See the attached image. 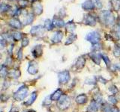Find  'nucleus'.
<instances>
[{"label": "nucleus", "mask_w": 120, "mask_h": 112, "mask_svg": "<svg viewBox=\"0 0 120 112\" xmlns=\"http://www.w3.org/2000/svg\"><path fill=\"white\" fill-rule=\"evenodd\" d=\"M100 20L103 24L107 26L112 25L114 24L115 17L113 14L110 10H103L100 14Z\"/></svg>", "instance_id": "f257e3e1"}, {"label": "nucleus", "mask_w": 120, "mask_h": 112, "mask_svg": "<svg viewBox=\"0 0 120 112\" xmlns=\"http://www.w3.org/2000/svg\"><path fill=\"white\" fill-rule=\"evenodd\" d=\"M29 89L25 85H22L14 93V99L17 101H22L28 95Z\"/></svg>", "instance_id": "f03ea898"}, {"label": "nucleus", "mask_w": 120, "mask_h": 112, "mask_svg": "<svg viewBox=\"0 0 120 112\" xmlns=\"http://www.w3.org/2000/svg\"><path fill=\"white\" fill-rule=\"evenodd\" d=\"M71 104V99L66 95H62V97L58 100L57 106L59 109L61 110H65L70 106Z\"/></svg>", "instance_id": "7ed1b4c3"}, {"label": "nucleus", "mask_w": 120, "mask_h": 112, "mask_svg": "<svg viewBox=\"0 0 120 112\" xmlns=\"http://www.w3.org/2000/svg\"><path fill=\"white\" fill-rule=\"evenodd\" d=\"M86 40H88L92 44L95 45L99 43L101 40V35L98 32H92L86 36Z\"/></svg>", "instance_id": "20e7f679"}, {"label": "nucleus", "mask_w": 120, "mask_h": 112, "mask_svg": "<svg viewBox=\"0 0 120 112\" xmlns=\"http://www.w3.org/2000/svg\"><path fill=\"white\" fill-rule=\"evenodd\" d=\"M58 77H59V84H65L70 80V73L68 70L65 71H62V72L59 73L58 74Z\"/></svg>", "instance_id": "39448f33"}, {"label": "nucleus", "mask_w": 120, "mask_h": 112, "mask_svg": "<svg viewBox=\"0 0 120 112\" xmlns=\"http://www.w3.org/2000/svg\"><path fill=\"white\" fill-rule=\"evenodd\" d=\"M84 22H85V24L88 25L93 26V25H96L97 20H96L95 17H94L93 15H92V14H87V15H86V16H85Z\"/></svg>", "instance_id": "423d86ee"}, {"label": "nucleus", "mask_w": 120, "mask_h": 112, "mask_svg": "<svg viewBox=\"0 0 120 112\" xmlns=\"http://www.w3.org/2000/svg\"><path fill=\"white\" fill-rule=\"evenodd\" d=\"M38 63L35 61L29 62V67H28V73L31 75H35L38 73Z\"/></svg>", "instance_id": "0eeeda50"}, {"label": "nucleus", "mask_w": 120, "mask_h": 112, "mask_svg": "<svg viewBox=\"0 0 120 112\" xmlns=\"http://www.w3.org/2000/svg\"><path fill=\"white\" fill-rule=\"evenodd\" d=\"M9 25H11V27H12L15 29H21L22 27L21 22L17 18L11 19V20L9 21Z\"/></svg>", "instance_id": "6e6552de"}, {"label": "nucleus", "mask_w": 120, "mask_h": 112, "mask_svg": "<svg viewBox=\"0 0 120 112\" xmlns=\"http://www.w3.org/2000/svg\"><path fill=\"white\" fill-rule=\"evenodd\" d=\"M44 28L42 25H37V26H34L32 28V29L30 30V33H31L32 35H38L44 33Z\"/></svg>", "instance_id": "1a4fd4ad"}, {"label": "nucleus", "mask_w": 120, "mask_h": 112, "mask_svg": "<svg viewBox=\"0 0 120 112\" xmlns=\"http://www.w3.org/2000/svg\"><path fill=\"white\" fill-rule=\"evenodd\" d=\"M63 37V33L61 31H57L54 33L53 36L52 37V42L53 43H58L61 42V40Z\"/></svg>", "instance_id": "9d476101"}, {"label": "nucleus", "mask_w": 120, "mask_h": 112, "mask_svg": "<svg viewBox=\"0 0 120 112\" xmlns=\"http://www.w3.org/2000/svg\"><path fill=\"white\" fill-rule=\"evenodd\" d=\"M32 9L36 15H40L43 12V7L40 2H34L32 5Z\"/></svg>", "instance_id": "9b49d317"}, {"label": "nucleus", "mask_w": 120, "mask_h": 112, "mask_svg": "<svg viewBox=\"0 0 120 112\" xmlns=\"http://www.w3.org/2000/svg\"><path fill=\"white\" fill-rule=\"evenodd\" d=\"M95 5L92 2V0H86L85 1L82 5V7L86 10H93L95 8Z\"/></svg>", "instance_id": "f8f14e48"}, {"label": "nucleus", "mask_w": 120, "mask_h": 112, "mask_svg": "<svg viewBox=\"0 0 120 112\" xmlns=\"http://www.w3.org/2000/svg\"><path fill=\"white\" fill-rule=\"evenodd\" d=\"M62 94H63V93L62 91V90H60V89L56 90V91L50 96L52 101H58L62 97Z\"/></svg>", "instance_id": "ddd939ff"}, {"label": "nucleus", "mask_w": 120, "mask_h": 112, "mask_svg": "<svg viewBox=\"0 0 120 112\" xmlns=\"http://www.w3.org/2000/svg\"><path fill=\"white\" fill-rule=\"evenodd\" d=\"M89 55L94 62L97 63V64H99L101 62V58H102V55L96 53V52H92V53H91Z\"/></svg>", "instance_id": "4468645a"}, {"label": "nucleus", "mask_w": 120, "mask_h": 112, "mask_svg": "<svg viewBox=\"0 0 120 112\" xmlns=\"http://www.w3.org/2000/svg\"><path fill=\"white\" fill-rule=\"evenodd\" d=\"M87 101H88V98L86 94H80V95L77 96L76 98V102L80 105L86 104L87 102Z\"/></svg>", "instance_id": "2eb2a0df"}, {"label": "nucleus", "mask_w": 120, "mask_h": 112, "mask_svg": "<svg viewBox=\"0 0 120 112\" xmlns=\"http://www.w3.org/2000/svg\"><path fill=\"white\" fill-rule=\"evenodd\" d=\"M85 62H86L85 58L82 57H80L77 60V61L74 64V66L76 67V69H77V70L82 69L85 65Z\"/></svg>", "instance_id": "dca6fc26"}, {"label": "nucleus", "mask_w": 120, "mask_h": 112, "mask_svg": "<svg viewBox=\"0 0 120 112\" xmlns=\"http://www.w3.org/2000/svg\"><path fill=\"white\" fill-rule=\"evenodd\" d=\"M32 53L35 58H38L42 55V48L41 46H36L32 51Z\"/></svg>", "instance_id": "f3484780"}, {"label": "nucleus", "mask_w": 120, "mask_h": 112, "mask_svg": "<svg viewBox=\"0 0 120 112\" xmlns=\"http://www.w3.org/2000/svg\"><path fill=\"white\" fill-rule=\"evenodd\" d=\"M98 109H99V103L95 102V101L92 102L88 108L89 111L90 112H97L98 111Z\"/></svg>", "instance_id": "a211bd4d"}, {"label": "nucleus", "mask_w": 120, "mask_h": 112, "mask_svg": "<svg viewBox=\"0 0 120 112\" xmlns=\"http://www.w3.org/2000/svg\"><path fill=\"white\" fill-rule=\"evenodd\" d=\"M52 22H53L54 26H56V27L59 28H62L65 25V22L63 21V20L58 17H55L53 18V20H52Z\"/></svg>", "instance_id": "6ab92c4d"}, {"label": "nucleus", "mask_w": 120, "mask_h": 112, "mask_svg": "<svg viewBox=\"0 0 120 112\" xmlns=\"http://www.w3.org/2000/svg\"><path fill=\"white\" fill-rule=\"evenodd\" d=\"M25 20H23V24L25 25H27L31 24L34 20V15L32 14H27L25 16Z\"/></svg>", "instance_id": "aec40b11"}, {"label": "nucleus", "mask_w": 120, "mask_h": 112, "mask_svg": "<svg viewBox=\"0 0 120 112\" xmlns=\"http://www.w3.org/2000/svg\"><path fill=\"white\" fill-rule=\"evenodd\" d=\"M110 2L112 9L115 11H119L120 10V0H111Z\"/></svg>", "instance_id": "412c9836"}, {"label": "nucleus", "mask_w": 120, "mask_h": 112, "mask_svg": "<svg viewBox=\"0 0 120 112\" xmlns=\"http://www.w3.org/2000/svg\"><path fill=\"white\" fill-rule=\"evenodd\" d=\"M112 33L116 39H120V26L119 25H115L113 29H112Z\"/></svg>", "instance_id": "4be33fe9"}, {"label": "nucleus", "mask_w": 120, "mask_h": 112, "mask_svg": "<svg viewBox=\"0 0 120 112\" xmlns=\"http://www.w3.org/2000/svg\"><path fill=\"white\" fill-rule=\"evenodd\" d=\"M36 98H37V93L33 92L31 94V96H30V98L29 99V100L27 101V102H26L24 104L26 105H32L34 102H35Z\"/></svg>", "instance_id": "5701e85b"}, {"label": "nucleus", "mask_w": 120, "mask_h": 112, "mask_svg": "<svg viewBox=\"0 0 120 112\" xmlns=\"http://www.w3.org/2000/svg\"><path fill=\"white\" fill-rule=\"evenodd\" d=\"M75 28H76V25L73 22H68L65 25V29L68 32H73Z\"/></svg>", "instance_id": "b1692460"}, {"label": "nucleus", "mask_w": 120, "mask_h": 112, "mask_svg": "<svg viewBox=\"0 0 120 112\" xmlns=\"http://www.w3.org/2000/svg\"><path fill=\"white\" fill-rule=\"evenodd\" d=\"M54 27L53 22H52L50 20H46L44 22V28L48 31H50Z\"/></svg>", "instance_id": "393cba45"}, {"label": "nucleus", "mask_w": 120, "mask_h": 112, "mask_svg": "<svg viewBox=\"0 0 120 112\" xmlns=\"http://www.w3.org/2000/svg\"><path fill=\"white\" fill-rule=\"evenodd\" d=\"M77 36L74 34H71V35L68 37V38L67 39L66 42H65V45H70L72 43H74L75 40H77Z\"/></svg>", "instance_id": "a878e982"}, {"label": "nucleus", "mask_w": 120, "mask_h": 112, "mask_svg": "<svg viewBox=\"0 0 120 112\" xmlns=\"http://www.w3.org/2000/svg\"><path fill=\"white\" fill-rule=\"evenodd\" d=\"M11 35H12L13 39H14L15 41L20 40L21 39L23 38V37H22V33H20V32H13L12 33H11Z\"/></svg>", "instance_id": "bb28decb"}, {"label": "nucleus", "mask_w": 120, "mask_h": 112, "mask_svg": "<svg viewBox=\"0 0 120 112\" xmlns=\"http://www.w3.org/2000/svg\"><path fill=\"white\" fill-rule=\"evenodd\" d=\"M0 74H1V76L2 78H5L7 76H8L9 72L6 66L5 65H2L1 66V70H0Z\"/></svg>", "instance_id": "cd10ccee"}, {"label": "nucleus", "mask_w": 120, "mask_h": 112, "mask_svg": "<svg viewBox=\"0 0 120 112\" xmlns=\"http://www.w3.org/2000/svg\"><path fill=\"white\" fill-rule=\"evenodd\" d=\"M8 76H10L11 78H17L20 76V72L19 70H11L9 72Z\"/></svg>", "instance_id": "c85d7f7f"}, {"label": "nucleus", "mask_w": 120, "mask_h": 112, "mask_svg": "<svg viewBox=\"0 0 120 112\" xmlns=\"http://www.w3.org/2000/svg\"><path fill=\"white\" fill-rule=\"evenodd\" d=\"M112 108L110 105H109L107 103H104V105H102V106H101V109L104 112H110V111L112 109Z\"/></svg>", "instance_id": "c756f323"}, {"label": "nucleus", "mask_w": 120, "mask_h": 112, "mask_svg": "<svg viewBox=\"0 0 120 112\" xmlns=\"http://www.w3.org/2000/svg\"><path fill=\"white\" fill-rule=\"evenodd\" d=\"M11 8V7L8 5H5V4H2L1 5V12H6V11L9 10Z\"/></svg>", "instance_id": "7c9ffc66"}, {"label": "nucleus", "mask_w": 120, "mask_h": 112, "mask_svg": "<svg viewBox=\"0 0 120 112\" xmlns=\"http://www.w3.org/2000/svg\"><path fill=\"white\" fill-rule=\"evenodd\" d=\"M2 37L4 39V40H5L7 41H11V40L13 39V37H12V35H9V34H3V35H2Z\"/></svg>", "instance_id": "2f4dec72"}, {"label": "nucleus", "mask_w": 120, "mask_h": 112, "mask_svg": "<svg viewBox=\"0 0 120 112\" xmlns=\"http://www.w3.org/2000/svg\"><path fill=\"white\" fill-rule=\"evenodd\" d=\"M113 55L116 56V57H119L120 56V46H116L114 49H113Z\"/></svg>", "instance_id": "473e14b6"}, {"label": "nucleus", "mask_w": 120, "mask_h": 112, "mask_svg": "<svg viewBox=\"0 0 120 112\" xmlns=\"http://www.w3.org/2000/svg\"><path fill=\"white\" fill-rule=\"evenodd\" d=\"M18 3H19V5H20V7H25L28 5L29 2L27 1V0H18Z\"/></svg>", "instance_id": "72a5a7b5"}, {"label": "nucleus", "mask_w": 120, "mask_h": 112, "mask_svg": "<svg viewBox=\"0 0 120 112\" xmlns=\"http://www.w3.org/2000/svg\"><path fill=\"white\" fill-rule=\"evenodd\" d=\"M92 2L97 8H101L102 7V2H101V0H92Z\"/></svg>", "instance_id": "f704fd0d"}, {"label": "nucleus", "mask_w": 120, "mask_h": 112, "mask_svg": "<svg viewBox=\"0 0 120 112\" xmlns=\"http://www.w3.org/2000/svg\"><path fill=\"white\" fill-rule=\"evenodd\" d=\"M29 43V39L27 38V37H23V38H22V47L27 46Z\"/></svg>", "instance_id": "c9c22d12"}, {"label": "nucleus", "mask_w": 120, "mask_h": 112, "mask_svg": "<svg viewBox=\"0 0 120 112\" xmlns=\"http://www.w3.org/2000/svg\"><path fill=\"white\" fill-rule=\"evenodd\" d=\"M108 100L110 101V102L112 103V105H116V103H117V100H116V99L115 98V97L113 96H110L108 97Z\"/></svg>", "instance_id": "e433bc0d"}, {"label": "nucleus", "mask_w": 120, "mask_h": 112, "mask_svg": "<svg viewBox=\"0 0 120 112\" xmlns=\"http://www.w3.org/2000/svg\"><path fill=\"white\" fill-rule=\"evenodd\" d=\"M109 91H110L112 94H115V93H116L118 92V89L116 88V86H114V85H112V86H111V87L110 88V89H109Z\"/></svg>", "instance_id": "4c0bfd02"}, {"label": "nucleus", "mask_w": 120, "mask_h": 112, "mask_svg": "<svg viewBox=\"0 0 120 112\" xmlns=\"http://www.w3.org/2000/svg\"><path fill=\"white\" fill-rule=\"evenodd\" d=\"M102 59L105 61V63H106V64H107V66H110V60H109V58L107 57V56L102 55Z\"/></svg>", "instance_id": "58836bf2"}, {"label": "nucleus", "mask_w": 120, "mask_h": 112, "mask_svg": "<svg viewBox=\"0 0 120 112\" xmlns=\"http://www.w3.org/2000/svg\"><path fill=\"white\" fill-rule=\"evenodd\" d=\"M51 101H52V99H51V97H50V96L47 97V98L44 99L43 104L45 105H50V104Z\"/></svg>", "instance_id": "ea45409f"}, {"label": "nucleus", "mask_w": 120, "mask_h": 112, "mask_svg": "<svg viewBox=\"0 0 120 112\" xmlns=\"http://www.w3.org/2000/svg\"><path fill=\"white\" fill-rule=\"evenodd\" d=\"M17 58L19 60H21L22 58V49H20L17 52Z\"/></svg>", "instance_id": "a19ab883"}, {"label": "nucleus", "mask_w": 120, "mask_h": 112, "mask_svg": "<svg viewBox=\"0 0 120 112\" xmlns=\"http://www.w3.org/2000/svg\"><path fill=\"white\" fill-rule=\"evenodd\" d=\"M0 43H1V49H3L4 47L6 46V40H4L2 37L1 41H0Z\"/></svg>", "instance_id": "79ce46f5"}, {"label": "nucleus", "mask_w": 120, "mask_h": 112, "mask_svg": "<svg viewBox=\"0 0 120 112\" xmlns=\"http://www.w3.org/2000/svg\"><path fill=\"white\" fill-rule=\"evenodd\" d=\"M10 86V83L8 81H5L4 82V84H3V88L4 89H7Z\"/></svg>", "instance_id": "37998d69"}, {"label": "nucleus", "mask_w": 120, "mask_h": 112, "mask_svg": "<svg viewBox=\"0 0 120 112\" xmlns=\"http://www.w3.org/2000/svg\"><path fill=\"white\" fill-rule=\"evenodd\" d=\"M10 112H19V109L16 107H13L11 108V110L10 111Z\"/></svg>", "instance_id": "c03bdc74"}, {"label": "nucleus", "mask_w": 120, "mask_h": 112, "mask_svg": "<svg viewBox=\"0 0 120 112\" xmlns=\"http://www.w3.org/2000/svg\"><path fill=\"white\" fill-rule=\"evenodd\" d=\"M118 20H119V24H118V25H119L120 26V17H119V19H118Z\"/></svg>", "instance_id": "a18cd8bd"}, {"label": "nucleus", "mask_w": 120, "mask_h": 112, "mask_svg": "<svg viewBox=\"0 0 120 112\" xmlns=\"http://www.w3.org/2000/svg\"><path fill=\"white\" fill-rule=\"evenodd\" d=\"M31 1H32V2H35L37 0H31Z\"/></svg>", "instance_id": "49530a36"}, {"label": "nucleus", "mask_w": 120, "mask_h": 112, "mask_svg": "<svg viewBox=\"0 0 120 112\" xmlns=\"http://www.w3.org/2000/svg\"><path fill=\"white\" fill-rule=\"evenodd\" d=\"M8 1H14V0H8Z\"/></svg>", "instance_id": "de8ad7c7"}]
</instances>
